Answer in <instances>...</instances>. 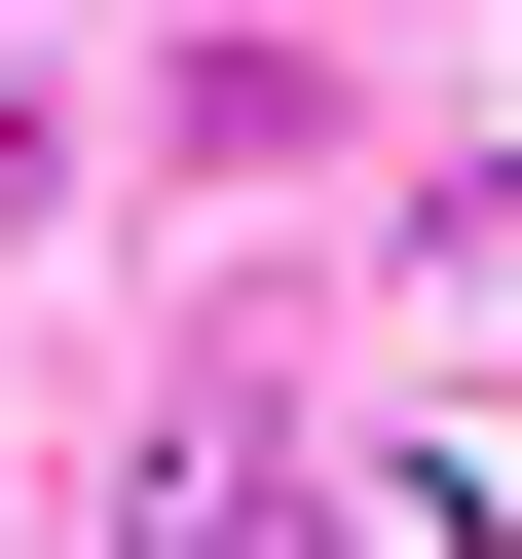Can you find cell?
<instances>
[{"mask_svg":"<svg viewBox=\"0 0 522 559\" xmlns=\"http://www.w3.org/2000/svg\"><path fill=\"white\" fill-rule=\"evenodd\" d=\"M112 559H299V448H261V411H150L112 448Z\"/></svg>","mask_w":522,"mask_h":559,"instance_id":"obj_1","label":"cell"}]
</instances>
